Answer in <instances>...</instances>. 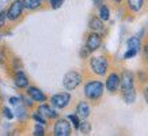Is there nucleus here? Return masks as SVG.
Here are the masks:
<instances>
[{
  "mask_svg": "<svg viewBox=\"0 0 148 136\" xmlns=\"http://www.w3.org/2000/svg\"><path fill=\"white\" fill-rule=\"evenodd\" d=\"M126 46L128 49H135L139 52L140 50V46H141V42H140V38L139 37H130L128 42H126Z\"/></svg>",
  "mask_w": 148,
  "mask_h": 136,
  "instance_id": "f3484780",
  "label": "nucleus"
},
{
  "mask_svg": "<svg viewBox=\"0 0 148 136\" xmlns=\"http://www.w3.org/2000/svg\"><path fill=\"white\" fill-rule=\"evenodd\" d=\"M92 1H94V4L98 5V7H101V5L103 4V0H92Z\"/></svg>",
  "mask_w": 148,
  "mask_h": 136,
  "instance_id": "c756f323",
  "label": "nucleus"
},
{
  "mask_svg": "<svg viewBox=\"0 0 148 136\" xmlns=\"http://www.w3.org/2000/svg\"><path fill=\"white\" fill-rule=\"evenodd\" d=\"M0 38H1V37H0Z\"/></svg>",
  "mask_w": 148,
  "mask_h": 136,
  "instance_id": "72a5a7b5",
  "label": "nucleus"
},
{
  "mask_svg": "<svg viewBox=\"0 0 148 136\" xmlns=\"http://www.w3.org/2000/svg\"><path fill=\"white\" fill-rule=\"evenodd\" d=\"M88 27H90L91 32H95V33H101L103 32L105 29V25H103V21L99 16H92L88 22Z\"/></svg>",
  "mask_w": 148,
  "mask_h": 136,
  "instance_id": "4468645a",
  "label": "nucleus"
},
{
  "mask_svg": "<svg viewBox=\"0 0 148 136\" xmlns=\"http://www.w3.org/2000/svg\"><path fill=\"white\" fill-rule=\"evenodd\" d=\"M4 57H5V56H4V53H3V52H1V50H0V64H3V63H4Z\"/></svg>",
  "mask_w": 148,
  "mask_h": 136,
  "instance_id": "7c9ffc66",
  "label": "nucleus"
},
{
  "mask_svg": "<svg viewBox=\"0 0 148 136\" xmlns=\"http://www.w3.org/2000/svg\"><path fill=\"white\" fill-rule=\"evenodd\" d=\"M136 54H137V50H135V49H128L125 52V54H124V59H125V60L132 59V57H135Z\"/></svg>",
  "mask_w": 148,
  "mask_h": 136,
  "instance_id": "393cba45",
  "label": "nucleus"
},
{
  "mask_svg": "<svg viewBox=\"0 0 148 136\" xmlns=\"http://www.w3.org/2000/svg\"><path fill=\"white\" fill-rule=\"evenodd\" d=\"M23 8H25V5H23L22 0H14L12 3L10 4L8 10H7V19L11 21V22L18 21V19L22 16Z\"/></svg>",
  "mask_w": 148,
  "mask_h": 136,
  "instance_id": "423d86ee",
  "label": "nucleus"
},
{
  "mask_svg": "<svg viewBox=\"0 0 148 136\" xmlns=\"http://www.w3.org/2000/svg\"><path fill=\"white\" fill-rule=\"evenodd\" d=\"M90 68L94 73L103 76L109 69V61L105 56H94L90 59Z\"/></svg>",
  "mask_w": 148,
  "mask_h": 136,
  "instance_id": "7ed1b4c3",
  "label": "nucleus"
},
{
  "mask_svg": "<svg viewBox=\"0 0 148 136\" xmlns=\"http://www.w3.org/2000/svg\"><path fill=\"white\" fill-rule=\"evenodd\" d=\"M7 21V11H0V29H3Z\"/></svg>",
  "mask_w": 148,
  "mask_h": 136,
  "instance_id": "b1692460",
  "label": "nucleus"
},
{
  "mask_svg": "<svg viewBox=\"0 0 148 136\" xmlns=\"http://www.w3.org/2000/svg\"><path fill=\"white\" fill-rule=\"evenodd\" d=\"M63 3H64V0H49V4L53 10L60 8V7L63 5Z\"/></svg>",
  "mask_w": 148,
  "mask_h": 136,
  "instance_id": "5701e85b",
  "label": "nucleus"
},
{
  "mask_svg": "<svg viewBox=\"0 0 148 136\" xmlns=\"http://www.w3.org/2000/svg\"><path fill=\"white\" fill-rule=\"evenodd\" d=\"M82 83V75L77 71H69L63 78V87L68 91L75 90Z\"/></svg>",
  "mask_w": 148,
  "mask_h": 136,
  "instance_id": "20e7f679",
  "label": "nucleus"
},
{
  "mask_svg": "<svg viewBox=\"0 0 148 136\" xmlns=\"http://www.w3.org/2000/svg\"><path fill=\"white\" fill-rule=\"evenodd\" d=\"M72 132L71 122L68 118H57L53 127V135L56 136H69Z\"/></svg>",
  "mask_w": 148,
  "mask_h": 136,
  "instance_id": "39448f33",
  "label": "nucleus"
},
{
  "mask_svg": "<svg viewBox=\"0 0 148 136\" xmlns=\"http://www.w3.org/2000/svg\"><path fill=\"white\" fill-rule=\"evenodd\" d=\"M37 112H40L46 120H50V118H58V113L54 110L53 106H52V105H46L45 102L38 106Z\"/></svg>",
  "mask_w": 148,
  "mask_h": 136,
  "instance_id": "9b49d317",
  "label": "nucleus"
},
{
  "mask_svg": "<svg viewBox=\"0 0 148 136\" xmlns=\"http://www.w3.org/2000/svg\"><path fill=\"white\" fill-rule=\"evenodd\" d=\"M79 131H80L82 133H90V132H91V125H90V122L86 121V118H84V121L80 122Z\"/></svg>",
  "mask_w": 148,
  "mask_h": 136,
  "instance_id": "412c9836",
  "label": "nucleus"
},
{
  "mask_svg": "<svg viewBox=\"0 0 148 136\" xmlns=\"http://www.w3.org/2000/svg\"><path fill=\"white\" fill-rule=\"evenodd\" d=\"M120 83H121V79H120V75L116 72H112L108 75V79H106V83H105V87L109 93H117L118 89H120Z\"/></svg>",
  "mask_w": 148,
  "mask_h": 136,
  "instance_id": "6e6552de",
  "label": "nucleus"
},
{
  "mask_svg": "<svg viewBox=\"0 0 148 136\" xmlns=\"http://www.w3.org/2000/svg\"><path fill=\"white\" fill-rule=\"evenodd\" d=\"M67 118L69 120V122H71L72 125L75 127V129H79V127H80V117L77 116V113H75V114H68L67 116Z\"/></svg>",
  "mask_w": 148,
  "mask_h": 136,
  "instance_id": "6ab92c4d",
  "label": "nucleus"
},
{
  "mask_svg": "<svg viewBox=\"0 0 148 136\" xmlns=\"http://www.w3.org/2000/svg\"><path fill=\"white\" fill-rule=\"evenodd\" d=\"M32 118L37 122V124H42V125H46V118L44 117V116H42L40 112H36V113L32 116Z\"/></svg>",
  "mask_w": 148,
  "mask_h": 136,
  "instance_id": "aec40b11",
  "label": "nucleus"
},
{
  "mask_svg": "<svg viewBox=\"0 0 148 136\" xmlns=\"http://www.w3.org/2000/svg\"><path fill=\"white\" fill-rule=\"evenodd\" d=\"M3 114H4V117H5V118H8V120L14 118L12 110H11V109H8V108H4V109H3Z\"/></svg>",
  "mask_w": 148,
  "mask_h": 136,
  "instance_id": "a878e982",
  "label": "nucleus"
},
{
  "mask_svg": "<svg viewBox=\"0 0 148 136\" xmlns=\"http://www.w3.org/2000/svg\"><path fill=\"white\" fill-rule=\"evenodd\" d=\"M91 52L88 49H87V46H83V48H82V50H80V57L82 59H84V57H87V56H88V54H90Z\"/></svg>",
  "mask_w": 148,
  "mask_h": 136,
  "instance_id": "bb28decb",
  "label": "nucleus"
},
{
  "mask_svg": "<svg viewBox=\"0 0 148 136\" xmlns=\"http://www.w3.org/2000/svg\"><path fill=\"white\" fill-rule=\"evenodd\" d=\"M144 56H145V60L148 61V44L144 46Z\"/></svg>",
  "mask_w": 148,
  "mask_h": 136,
  "instance_id": "c85d7f7f",
  "label": "nucleus"
},
{
  "mask_svg": "<svg viewBox=\"0 0 148 136\" xmlns=\"http://www.w3.org/2000/svg\"><path fill=\"white\" fill-rule=\"evenodd\" d=\"M121 83H120V89H121V95L126 104H133L136 101V90H135V75L130 71H124L120 75Z\"/></svg>",
  "mask_w": 148,
  "mask_h": 136,
  "instance_id": "f257e3e1",
  "label": "nucleus"
},
{
  "mask_svg": "<svg viewBox=\"0 0 148 136\" xmlns=\"http://www.w3.org/2000/svg\"><path fill=\"white\" fill-rule=\"evenodd\" d=\"M14 83H15V86L18 87V89H21V90L27 89V87H29V79H27L26 73L23 72V71H21V69H18V71L15 72V75H14Z\"/></svg>",
  "mask_w": 148,
  "mask_h": 136,
  "instance_id": "f8f14e48",
  "label": "nucleus"
},
{
  "mask_svg": "<svg viewBox=\"0 0 148 136\" xmlns=\"http://www.w3.org/2000/svg\"><path fill=\"white\" fill-rule=\"evenodd\" d=\"M50 105L53 106L54 109H65L71 102V95L68 93H58V94H54L49 98Z\"/></svg>",
  "mask_w": 148,
  "mask_h": 136,
  "instance_id": "0eeeda50",
  "label": "nucleus"
},
{
  "mask_svg": "<svg viewBox=\"0 0 148 136\" xmlns=\"http://www.w3.org/2000/svg\"><path fill=\"white\" fill-rule=\"evenodd\" d=\"M103 91H105V86L101 80H90L86 83L84 86V93L86 98L90 101H98L99 98H102Z\"/></svg>",
  "mask_w": 148,
  "mask_h": 136,
  "instance_id": "f03ea898",
  "label": "nucleus"
},
{
  "mask_svg": "<svg viewBox=\"0 0 148 136\" xmlns=\"http://www.w3.org/2000/svg\"><path fill=\"white\" fill-rule=\"evenodd\" d=\"M33 135L36 136H44L45 135V128L42 124H36V127L33 129Z\"/></svg>",
  "mask_w": 148,
  "mask_h": 136,
  "instance_id": "4be33fe9",
  "label": "nucleus"
},
{
  "mask_svg": "<svg viewBox=\"0 0 148 136\" xmlns=\"http://www.w3.org/2000/svg\"><path fill=\"white\" fill-rule=\"evenodd\" d=\"M126 4H128V8L133 12H137L143 8L144 5V0H126Z\"/></svg>",
  "mask_w": 148,
  "mask_h": 136,
  "instance_id": "2eb2a0df",
  "label": "nucleus"
},
{
  "mask_svg": "<svg viewBox=\"0 0 148 136\" xmlns=\"http://www.w3.org/2000/svg\"><path fill=\"white\" fill-rule=\"evenodd\" d=\"M101 45H102V37H101V34H99V33H95V32L90 33L88 37H87V41H86L87 49L92 53V52H95L97 49H99Z\"/></svg>",
  "mask_w": 148,
  "mask_h": 136,
  "instance_id": "1a4fd4ad",
  "label": "nucleus"
},
{
  "mask_svg": "<svg viewBox=\"0 0 148 136\" xmlns=\"http://www.w3.org/2000/svg\"><path fill=\"white\" fill-rule=\"evenodd\" d=\"M22 1H23V5H25V8L26 10L34 11V10L40 8L44 0H22Z\"/></svg>",
  "mask_w": 148,
  "mask_h": 136,
  "instance_id": "dca6fc26",
  "label": "nucleus"
},
{
  "mask_svg": "<svg viewBox=\"0 0 148 136\" xmlns=\"http://www.w3.org/2000/svg\"><path fill=\"white\" fill-rule=\"evenodd\" d=\"M10 104L16 106L18 104H22V101H21V98H18V97H11V98H10Z\"/></svg>",
  "mask_w": 148,
  "mask_h": 136,
  "instance_id": "cd10ccee",
  "label": "nucleus"
},
{
  "mask_svg": "<svg viewBox=\"0 0 148 136\" xmlns=\"http://www.w3.org/2000/svg\"><path fill=\"white\" fill-rule=\"evenodd\" d=\"M76 113L80 118H87L91 114V106L87 101H80L76 105Z\"/></svg>",
  "mask_w": 148,
  "mask_h": 136,
  "instance_id": "ddd939ff",
  "label": "nucleus"
},
{
  "mask_svg": "<svg viewBox=\"0 0 148 136\" xmlns=\"http://www.w3.org/2000/svg\"><path fill=\"white\" fill-rule=\"evenodd\" d=\"M26 93H27V97H30L34 102H38V104H44L46 102V95L45 93L38 89L36 86H29L26 89Z\"/></svg>",
  "mask_w": 148,
  "mask_h": 136,
  "instance_id": "9d476101",
  "label": "nucleus"
},
{
  "mask_svg": "<svg viewBox=\"0 0 148 136\" xmlns=\"http://www.w3.org/2000/svg\"><path fill=\"white\" fill-rule=\"evenodd\" d=\"M113 1H114V3H117V4H120V3H121L122 0H113Z\"/></svg>",
  "mask_w": 148,
  "mask_h": 136,
  "instance_id": "473e14b6",
  "label": "nucleus"
},
{
  "mask_svg": "<svg viewBox=\"0 0 148 136\" xmlns=\"http://www.w3.org/2000/svg\"><path fill=\"white\" fill-rule=\"evenodd\" d=\"M144 98H145V101H147V104H148V86L144 90Z\"/></svg>",
  "mask_w": 148,
  "mask_h": 136,
  "instance_id": "2f4dec72",
  "label": "nucleus"
},
{
  "mask_svg": "<svg viewBox=\"0 0 148 136\" xmlns=\"http://www.w3.org/2000/svg\"><path fill=\"white\" fill-rule=\"evenodd\" d=\"M98 12H99V18L102 21H109L110 18V10L106 4H102L101 7H98Z\"/></svg>",
  "mask_w": 148,
  "mask_h": 136,
  "instance_id": "a211bd4d",
  "label": "nucleus"
}]
</instances>
